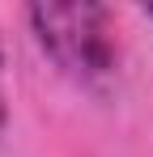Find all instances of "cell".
Instances as JSON below:
<instances>
[{
  "instance_id": "obj_1",
  "label": "cell",
  "mask_w": 153,
  "mask_h": 157,
  "mask_svg": "<svg viewBox=\"0 0 153 157\" xmlns=\"http://www.w3.org/2000/svg\"><path fill=\"white\" fill-rule=\"evenodd\" d=\"M30 26L38 47L76 81H94L115 64V17L106 4L73 0V4H34Z\"/></svg>"
},
{
  "instance_id": "obj_2",
  "label": "cell",
  "mask_w": 153,
  "mask_h": 157,
  "mask_svg": "<svg viewBox=\"0 0 153 157\" xmlns=\"http://www.w3.org/2000/svg\"><path fill=\"white\" fill-rule=\"evenodd\" d=\"M0 132H4V85H0Z\"/></svg>"
}]
</instances>
